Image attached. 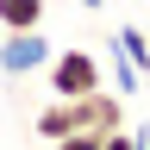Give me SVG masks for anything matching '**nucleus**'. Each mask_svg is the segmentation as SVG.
<instances>
[{
  "instance_id": "3",
  "label": "nucleus",
  "mask_w": 150,
  "mask_h": 150,
  "mask_svg": "<svg viewBox=\"0 0 150 150\" xmlns=\"http://www.w3.org/2000/svg\"><path fill=\"white\" fill-rule=\"evenodd\" d=\"M44 25V0H0V31H38Z\"/></svg>"
},
{
  "instance_id": "7",
  "label": "nucleus",
  "mask_w": 150,
  "mask_h": 150,
  "mask_svg": "<svg viewBox=\"0 0 150 150\" xmlns=\"http://www.w3.org/2000/svg\"><path fill=\"white\" fill-rule=\"evenodd\" d=\"M100 150H131V131H106V138H100Z\"/></svg>"
},
{
  "instance_id": "8",
  "label": "nucleus",
  "mask_w": 150,
  "mask_h": 150,
  "mask_svg": "<svg viewBox=\"0 0 150 150\" xmlns=\"http://www.w3.org/2000/svg\"><path fill=\"white\" fill-rule=\"evenodd\" d=\"M131 150H150V125H131Z\"/></svg>"
},
{
  "instance_id": "5",
  "label": "nucleus",
  "mask_w": 150,
  "mask_h": 150,
  "mask_svg": "<svg viewBox=\"0 0 150 150\" xmlns=\"http://www.w3.org/2000/svg\"><path fill=\"white\" fill-rule=\"evenodd\" d=\"M112 94H125V100L144 94V69L131 63V56H119V50H112Z\"/></svg>"
},
{
  "instance_id": "1",
  "label": "nucleus",
  "mask_w": 150,
  "mask_h": 150,
  "mask_svg": "<svg viewBox=\"0 0 150 150\" xmlns=\"http://www.w3.org/2000/svg\"><path fill=\"white\" fill-rule=\"evenodd\" d=\"M94 88H106L100 56H94V50H56V56H50V94L81 100V94H94Z\"/></svg>"
},
{
  "instance_id": "2",
  "label": "nucleus",
  "mask_w": 150,
  "mask_h": 150,
  "mask_svg": "<svg viewBox=\"0 0 150 150\" xmlns=\"http://www.w3.org/2000/svg\"><path fill=\"white\" fill-rule=\"evenodd\" d=\"M50 38H44V25L38 31H6L0 38V75H38V69H50Z\"/></svg>"
},
{
  "instance_id": "4",
  "label": "nucleus",
  "mask_w": 150,
  "mask_h": 150,
  "mask_svg": "<svg viewBox=\"0 0 150 150\" xmlns=\"http://www.w3.org/2000/svg\"><path fill=\"white\" fill-rule=\"evenodd\" d=\"M112 50H119V56H131V63L144 69V81H150V38H144L138 25H119V31H112Z\"/></svg>"
},
{
  "instance_id": "6",
  "label": "nucleus",
  "mask_w": 150,
  "mask_h": 150,
  "mask_svg": "<svg viewBox=\"0 0 150 150\" xmlns=\"http://www.w3.org/2000/svg\"><path fill=\"white\" fill-rule=\"evenodd\" d=\"M100 138H106V131H69V138H56L44 150H100Z\"/></svg>"
},
{
  "instance_id": "9",
  "label": "nucleus",
  "mask_w": 150,
  "mask_h": 150,
  "mask_svg": "<svg viewBox=\"0 0 150 150\" xmlns=\"http://www.w3.org/2000/svg\"><path fill=\"white\" fill-rule=\"evenodd\" d=\"M81 6H88V13H100V6H106V0H81Z\"/></svg>"
}]
</instances>
